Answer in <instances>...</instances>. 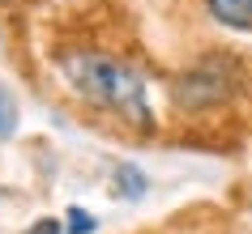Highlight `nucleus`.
Returning <instances> with one entry per match:
<instances>
[{"mask_svg": "<svg viewBox=\"0 0 252 234\" xmlns=\"http://www.w3.org/2000/svg\"><path fill=\"white\" fill-rule=\"evenodd\" d=\"M64 73L86 103L103 106V111H116V115L150 128L154 115H150V103H146V81L128 64H120L111 55H98V52H81V55L64 60Z\"/></svg>", "mask_w": 252, "mask_h": 234, "instance_id": "nucleus-1", "label": "nucleus"}, {"mask_svg": "<svg viewBox=\"0 0 252 234\" xmlns=\"http://www.w3.org/2000/svg\"><path fill=\"white\" fill-rule=\"evenodd\" d=\"M239 90V68L222 55H210V60H201V64L184 68L171 85V98L180 111H210V106H222L226 98H235Z\"/></svg>", "mask_w": 252, "mask_h": 234, "instance_id": "nucleus-2", "label": "nucleus"}, {"mask_svg": "<svg viewBox=\"0 0 252 234\" xmlns=\"http://www.w3.org/2000/svg\"><path fill=\"white\" fill-rule=\"evenodd\" d=\"M205 9L218 26L252 34V0H205Z\"/></svg>", "mask_w": 252, "mask_h": 234, "instance_id": "nucleus-3", "label": "nucleus"}, {"mask_svg": "<svg viewBox=\"0 0 252 234\" xmlns=\"http://www.w3.org/2000/svg\"><path fill=\"white\" fill-rule=\"evenodd\" d=\"M116 192L124 196V200H141V196H146V175L137 166H128V162L116 166Z\"/></svg>", "mask_w": 252, "mask_h": 234, "instance_id": "nucleus-4", "label": "nucleus"}, {"mask_svg": "<svg viewBox=\"0 0 252 234\" xmlns=\"http://www.w3.org/2000/svg\"><path fill=\"white\" fill-rule=\"evenodd\" d=\"M68 234H94V217L86 208H68Z\"/></svg>", "mask_w": 252, "mask_h": 234, "instance_id": "nucleus-6", "label": "nucleus"}, {"mask_svg": "<svg viewBox=\"0 0 252 234\" xmlns=\"http://www.w3.org/2000/svg\"><path fill=\"white\" fill-rule=\"evenodd\" d=\"M13 124H17V106H13V98L0 90V136H9L13 132Z\"/></svg>", "mask_w": 252, "mask_h": 234, "instance_id": "nucleus-5", "label": "nucleus"}, {"mask_svg": "<svg viewBox=\"0 0 252 234\" xmlns=\"http://www.w3.org/2000/svg\"><path fill=\"white\" fill-rule=\"evenodd\" d=\"M26 234H64V226H60L56 217H43V221H34Z\"/></svg>", "mask_w": 252, "mask_h": 234, "instance_id": "nucleus-7", "label": "nucleus"}]
</instances>
